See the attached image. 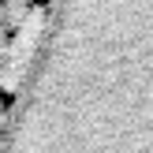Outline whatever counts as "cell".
I'll return each mask as SVG.
<instances>
[{"label":"cell","instance_id":"6da1fadb","mask_svg":"<svg viewBox=\"0 0 153 153\" xmlns=\"http://www.w3.org/2000/svg\"><path fill=\"white\" fill-rule=\"evenodd\" d=\"M0 153H153V0H56Z\"/></svg>","mask_w":153,"mask_h":153}]
</instances>
